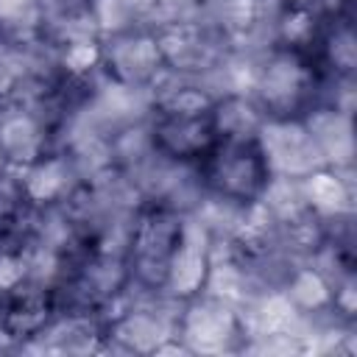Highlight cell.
<instances>
[{
	"label": "cell",
	"mask_w": 357,
	"mask_h": 357,
	"mask_svg": "<svg viewBox=\"0 0 357 357\" xmlns=\"http://www.w3.org/2000/svg\"><path fill=\"white\" fill-rule=\"evenodd\" d=\"M198 170L218 195L240 204L259 198L271 178L262 145L254 137H231L223 131L198 159Z\"/></svg>",
	"instance_id": "obj_1"
},
{
	"label": "cell",
	"mask_w": 357,
	"mask_h": 357,
	"mask_svg": "<svg viewBox=\"0 0 357 357\" xmlns=\"http://www.w3.org/2000/svg\"><path fill=\"white\" fill-rule=\"evenodd\" d=\"M218 134L220 123L212 109H178L153 126L156 145L176 159H201Z\"/></svg>",
	"instance_id": "obj_2"
}]
</instances>
